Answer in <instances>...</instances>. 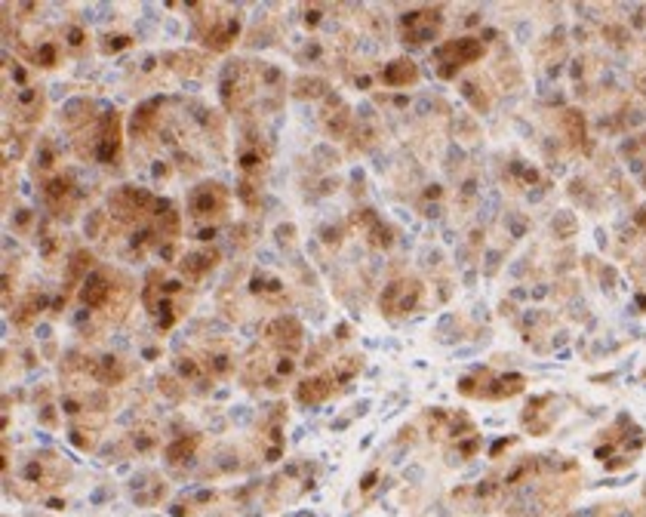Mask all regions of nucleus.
I'll return each mask as SVG.
<instances>
[{
    "mask_svg": "<svg viewBox=\"0 0 646 517\" xmlns=\"http://www.w3.org/2000/svg\"><path fill=\"white\" fill-rule=\"evenodd\" d=\"M228 204V191L216 182H206V185H197L191 191V215L197 219H206V215H219Z\"/></svg>",
    "mask_w": 646,
    "mask_h": 517,
    "instance_id": "obj_1",
    "label": "nucleus"
},
{
    "mask_svg": "<svg viewBox=\"0 0 646 517\" xmlns=\"http://www.w3.org/2000/svg\"><path fill=\"white\" fill-rule=\"evenodd\" d=\"M419 292H422V287H419L416 281H394V283H388V287H385L382 299H379V305H382L388 314H394V311H412L416 302H419Z\"/></svg>",
    "mask_w": 646,
    "mask_h": 517,
    "instance_id": "obj_2",
    "label": "nucleus"
},
{
    "mask_svg": "<svg viewBox=\"0 0 646 517\" xmlns=\"http://www.w3.org/2000/svg\"><path fill=\"white\" fill-rule=\"evenodd\" d=\"M265 336H268V342H274L283 351L293 354V351H299V345H302V323L295 320V318H290V314H283V318H277V320L268 323Z\"/></svg>",
    "mask_w": 646,
    "mask_h": 517,
    "instance_id": "obj_3",
    "label": "nucleus"
},
{
    "mask_svg": "<svg viewBox=\"0 0 646 517\" xmlns=\"http://www.w3.org/2000/svg\"><path fill=\"white\" fill-rule=\"evenodd\" d=\"M108 299H111V283H108V271H105V268H99V271H92L87 281H83L80 302H83V308H105Z\"/></svg>",
    "mask_w": 646,
    "mask_h": 517,
    "instance_id": "obj_4",
    "label": "nucleus"
},
{
    "mask_svg": "<svg viewBox=\"0 0 646 517\" xmlns=\"http://www.w3.org/2000/svg\"><path fill=\"white\" fill-rule=\"evenodd\" d=\"M332 385H336V379H332V376H317V379H305V382L299 385V391H295V397H299V404L314 406V404H321V400L330 395Z\"/></svg>",
    "mask_w": 646,
    "mask_h": 517,
    "instance_id": "obj_5",
    "label": "nucleus"
},
{
    "mask_svg": "<svg viewBox=\"0 0 646 517\" xmlns=\"http://www.w3.org/2000/svg\"><path fill=\"white\" fill-rule=\"evenodd\" d=\"M416 77H419V68L412 65L409 59H394L391 65H385L382 83H388V87H407V83H412Z\"/></svg>",
    "mask_w": 646,
    "mask_h": 517,
    "instance_id": "obj_6",
    "label": "nucleus"
},
{
    "mask_svg": "<svg viewBox=\"0 0 646 517\" xmlns=\"http://www.w3.org/2000/svg\"><path fill=\"white\" fill-rule=\"evenodd\" d=\"M213 265H216V253H213V250L188 253V256L182 259V274H188V277H204Z\"/></svg>",
    "mask_w": 646,
    "mask_h": 517,
    "instance_id": "obj_7",
    "label": "nucleus"
},
{
    "mask_svg": "<svg viewBox=\"0 0 646 517\" xmlns=\"http://www.w3.org/2000/svg\"><path fill=\"white\" fill-rule=\"evenodd\" d=\"M92 268V256L87 250H77L71 262H68V283H77V281H87V277L92 274L90 271Z\"/></svg>",
    "mask_w": 646,
    "mask_h": 517,
    "instance_id": "obj_8",
    "label": "nucleus"
},
{
    "mask_svg": "<svg viewBox=\"0 0 646 517\" xmlns=\"http://www.w3.org/2000/svg\"><path fill=\"white\" fill-rule=\"evenodd\" d=\"M326 80H321V77H299L295 80V96L299 99H317V96H326Z\"/></svg>",
    "mask_w": 646,
    "mask_h": 517,
    "instance_id": "obj_9",
    "label": "nucleus"
},
{
    "mask_svg": "<svg viewBox=\"0 0 646 517\" xmlns=\"http://www.w3.org/2000/svg\"><path fill=\"white\" fill-rule=\"evenodd\" d=\"M194 446H197V437H178V441L176 444H169V450H167V459L169 462H173V465H176V462H182V459H188L191 456V453H194Z\"/></svg>",
    "mask_w": 646,
    "mask_h": 517,
    "instance_id": "obj_10",
    "label": "nucleus"
},
{
    "mask_svg": "<svg viewBox=\"0 0 646 517\" xmlns=\"http://www.w3.org/2000/svg\"><path fill=\"white\" fill-rule=\"evenodd\" d=\"M176 373L182 376V379L194 382V385H204V382H206V379H204V369L194 364L191 357H178V360H176Z\"/></svg>",
    "mask_w": 646,
    "mask_h": 517,
    "instance_id": "obj_11",
    "label": "nucleus"
},
{
    "mask_svg": "<svg viewBox=\"0 0 646 517\" xmlns=\"http://www.w3.org/2000/svg\"><path fill=\"white\" fill-rule=\"evenodd\" d=\"M132 43V37L127 34H114V37H102V52H118V50H127Z\"/></svg>",
    "mask_w": 646,
    "mask_h": 517,
    "instance_id": "obj_12",
    "label": "nucleus"
},
{
    "mask_svg": "<svg viewBox=\"0 0 646 517\" xmlns=\"http://www.w3.org/2000/svg\"><path fill=\"white\" fill-rule=\"evenodd\" d=\"M105 225V213H90V219L83 222V231H87V237H99V228Z\"/></svg>",
    "mask_w": 646,
    "mask_h": 517,
    "instance_id": "obj_13",
    "label": "nucleus"
},
{
    "mask_svg": "<svg viewBox=\"0 0 646 517\" xmlns=\"http://www.w3.org/2000/svg\"><path fill=\"white\" fill-rule=\"evenodd\" d=\"M314 157L323 160V167H336V164H339V154L332 151L330 145H317V148H314Z\"/></svg>",
    "mask_w": 646,
    "mask_h": 517,
    "instance_id": "obj_14",
    "label": "nucleus"
},
{
    "mask_svg": "<svg viewBox=\"0 0 646 517\" xmlns=\"http://www.w3.org/2000/svg\"><path fill=\"white\" fill-rule=\"evenodd\" d=\"M554 228L560 231V234H573V231H575V219H573L570 213H560L557 219H554Z\"/></svg>",
    "mask_w": 646,
    "mask_h": 517,
    "instance_id": "obj_15",
    "label": "nucleus"
},
{
    "mask_svg": "<svg viewBox=\"0 0 646 517\" xmlns=\"http://www.w3.org/2000/svg\"><path fill=\"white\" fill-rule=\"evenodd\" d=\"M293 234H295V228H293V225H280V228L274 231V237H277V243H280V246L290 243V241H293Z\"/></svg>",
    "mask_w": 646,
    "mask_h": 517,
    "instance_id": "obj_16",
    "label": "nucleus"
},
{
    "mask_svg": "<svg viewBox=\"0 0 646 517\" xmlns=\"http://www.w3.org/2000/svg\"><path fill=\"white\" fill-rule=\"evenodd\" d=\"M87 41V34H83V28H68V43L71 46H80Z\"/></svg>",
    "mask_w": 646,
    "mask_h": 517,
    "instance_id": "obj_17",
    "label": "nucleus"
},
{
    "mask_svg": "<svg viewBox=\"0 0 646 517\" xmlns=\"http://www.w3.org/2000/svg\"><path fill=\"white\" fill-rule=\"evenodd\" d=\"M342 241V228H323V243H332L336 246Z\"/></svg>",
    "mask_w": 646,
    "mask_h": 517,
    "instance_id": "obj_18",
    "label": "nucleus"
},
{
    "mask_svg": "<svg viewBox=\"0 0 646 517\" xmlns=\"http://www.w3.org/2000/svg\"><path fill=\"white\" fill-rule=\"evenodd\" d=\"M293 369H295L293 357H280V360H277V376H290Z\"/></svg>",
    "mask_w": 646,
    "mask_h": 517,
    "instance_id": "obj_19",
    "label": "nucleus"
},
{
    "mask_svg": "<svg viewBox=\"0 0 646 517\" xmlns=\"http://www.w3.org/2000/svg\"><path fill=\"white\" fill-rule=\"evenodd\" d=\"M259 262H262V265H274L277 256H274L271 250H259Z\"/></svg>",
    "mask_w": 646,
    "mask_h": 517,
    "instance_id": "obj_20",
    "label": "nucleus"
},
{
    "mask_svg": "<svg viewBox=\"0 0 646 517\" xmlns=\"http://www.w3.org/2000/svg\"><path fill=\"white\" fill-rule=\"evenodd\" d=\"M216 237V228H200L197 231V241H213Z\"/></svg>",
    "mask_w": 646,
    "mask_h": 517,
    "instance_id": "obj_21",
    "label": "nucleus"
},
{
    "mask_svg": "<svg viewBox=\"0 0 646 517\" xmlns=\"http://www.w3.org/2000/svg\"><path fill=\"white\" fill-rule=\"evenodd\" d=\"M231 419H237V422H246V419H250V410H246V406H237V413H231Z\"/></svg>",
    "mask_w": 646,
    "mask_h": 517,
    "instance_id": "obj_22",
    "label": "nucleus"
},
{
    "mask_svg": "<svg viewBox=\"0 0 646 517\" xmlns=\"http://www.w3.org/2000/svg\"><path fill=\"white\" fill-rule=\"evenodd\" d=\"M34 333H37V339H50V336H52V330L46 327V323H41V327L34 330Z\"/></svg>",
    "mask_w": 646,
    "mask_h": 517,
    "instance_id": "obj_23",
    "label": "nucleus"
}]
</instances>
